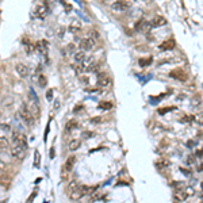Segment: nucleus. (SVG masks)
I'll return each mask as SVG.
<instances>
[{
    "label": "nucleus",
    "instance_id": "nucleus-6",
    "mask_svg": "<svg viewBox=\"0 0 203 203\" xmlns=\"http://www.w3.org/2000/svg\"><path fill=\"white\" fill-rule=\"evenodd\" d=\"M15 69H16V72H18V74L20 76V77H27L30 73V69L27 65H25L23 63H18L16 64V67H15Z\"/></svg>",
    "mask_w": 203,
    "mask_h": 203
},
{
    "label": "nucleus",
    "instance_id": "nucleus-12",
    "mask_svg": "<svg viewBox=\"0 0 203 203\" xmlns=\"http://www.w3.org/2000/svg\"><path fill=\"white\" fill-rule=\"evenodd\" d=\"M165 25H166V19H165V18H162V16H156V18L150 22L152 29H155V27L165 26Z\"/></svg>",
    "mask_w": 203,
    "mask_h": 203
},
{
    "label": "nucleus",
    "instance_id": "nucleus-15",
    "mask_svg": "<svg viewBox=\"0 0 203 203\" xmlns=\"http://www.w3.org/2000/svg\"><path fill=\"white\" fill-rule=\"evenodd\" d=\"M80 146H81V141L80 140H72V141H69V144H68V149L72 150V152L77 150Z\"/></svg>",
    "mask_w": 203,
    "mask_h": 203
},
{
    "label": "nucleus",
    "instance_id": "nucleus-9",
    "mask_svg": "<svg viewBox=\"0 0 203 203\" xmlns=\"http://www.w3.org/2000/svg\"><path fill=\"white\" fill-rule=\"evenodd\" d=\"M83 196H84V194H83V190H81L80 185L76 187L74 190H72V191L69 192V198L72 200H79V199H81Z\"/></svg>",
    "mask_w": 203,
    "mask_h": 203
},
{
    "label": "nucleus",
    "instance_id": "nucleus-28",
    "mask_svg": "<svg viewBox=\"0 0 203 203\" xmlns=\"http://www.w3.org/2000/svg\"><path fill=\"white\" fill-rule=\"evenodd\" d=\"M156 165H157V168H159V169H164V166L169 165V161H165V160H164V161H161V162H157Z\"/></svg>",
    "mask_w": 203,
    "mask_h": 203
},
{
    "label": "nucleus",
    "instance_id": "nucleus-5",
    "mask_svg": "<svg viewBox=\"0 0 203 203\" xmlns=\"http://www.w3.org/2000/svg\"><path fill=\"white\" fill-rule=\"evenodd\" d=\"M26 152H27V148H23V146H18V145H14L11 149V155L14 156L15 159L18 160H23L25 156H26Z\"/></svg>",
    "mask_w": 203,
    "mask_h": 203
},
{
    "label": "nucleus",
    "instance_id": "nucleus-33",
    "mask_svg": "<svg viewBox=\"0 0 203 203\" xmlns=\"http://www.w3.org/2000/svg\"><path fill=\"white\" fill-rule=\"evenodd\" d=\"M91 122H92V123H100V122H102V118H92Z\"/></svg>",
    "mask_w": 203,
    "mask_h": 203
},
{
    "label": "nucleus",
    "instance_id": "nucleus-19",
    "mask_svg": "<svg viewBox=\"0 0 203 203\" xmlns=\"http://www.w3.org/2000/svg\"><path fill=\"white\" fill-rule=\"evenodd\" d=\"M34 166H35V168H39L41 166V153H39V150L34 152Z\"/></svg>",
    "mask_w": 203,
    "mask_h": 203
},
{
    "label": "nucleus",
    "instance_id": "nucleus-18",
    "mask_svg": "<svg viewBox=\"0 0 203 203\" xmlns=\"http://www.w3.org/2000/svg\"><path fill=\"white\" fill-rule=\"evenodd\" d=\"M181 191L184 192V195L187 196V198H190V196H192L194 194H195V190L192 188L191 185H184V187L181 188Z\"/></svg>",
    "mask_w": 203,
    "mask_h": 203
},
{
    "label": "nucleus",
    "instance_id": "nucleus-4",
    "mask_svg": "<svg viewBox=\"0 0 203 203\" xmlns=\"http://www.w3.org/2000/svg\"><path fill=\"white\" fill-rule=\"evenodd\" d=\"M93 45H95V42H93L92 38H83V39L79 41V48H80V50H83V52H89V50H92Z\"/></svg>",
    "mask_w": 203,
    "mask_h": 203
},
{
    "label": "nucleus",
    "instance_id": "nucleus-27",
    "mask_svg": "<svg viewBox=\"0 0 203 203\" xmlns=\"http://www.w3.org/2000/svg\"><path fill=\"white\" fill-rule=\"evenodd\" d=\"M92 136H93V133H92V131H89V130H85V131L81 133V137H83L84 140H88V138H91Z\"/></svg>",
    "mask_w": 203,
    "mask_h": 203
},
{
    "label": "nucleus",
    "instance_id": "nucleus-22",
    "mask_svg": "<svg viewBox=\"0 0 203 203\" xmlns=\"http://www.w3.org/2000/svg\"><path fill=\"white\" fill-rule=\"evenodd\" d=\"M152 61H153L152 57H149V58H141L138 64H140L141 67H148V65H150V64H152Z\"/></svg>",
    "mask_w": 203,
    "mask_h": 203
},
{
    "label": "nucleus",
    "instance_id": "nucleus-34",
    "mask_svg": "<svg viewBox=\"0 0 203 203\" xmlns=\"http://www.w3.org/2000/svg\"><path fill=\"white\" fill-rule=\"evenodd\" d=\"M169 110H172V108H161V110H159V114H164V112H166V111H169Z\"/></svg>",
    "mask_w": 203,
    "mask_h": 203
},
{
    "label": "nucleus",
    "instance_id": "nucleus-11",
    "mask_svg": "<svg viewBox=\"0 0 203 203\" xmlns=\"http://www.w3.org/2000/svg\"><path fill=\"white\" fill-rule=\"evenodd\" d=\"M110 84H111V79L108 76H106V74H100L99 79H98V85L100 88H107Z\"/></svg>",
    "mask_w": 203,
    "mask_h": 203
},
{
    "label": "nucleus",
    "instance_id": "nucleus-2",
    "mask_svg": "<svg viewBox=\"0 0 203 203\" xmlns=\"http://www.w3.org/2000/svg\"><path fill=\"white\" fill-rule=\"evenodd\" d=\"M12 144L18 145V146H23V148H27L26 136L23 133H19V131H14L12 133Z\"/></svg>",
    "mask_w": 203,
    "mask_h": 203
},
{
    "label": "nucleus",
    "instance_id": "nucleus-30",
    "mask_svg": "<svg viewBox=\"0 0 203 203\" xmlns=\"http://www.w3.org/2000/svg\"><path fill=\"white\" fill-rule=\"evenodd\" d=\"M142 22H144V19H141V20H138V22L136 23V26H134L136 31H140V30H141V26H142Z\"/></svg>",
    "mask_w": 203,
    "mask_h": 203
},
{
    "label": "nucleus",
    "instance_id": "nucleus-10",
    "mask_svg": "<svg viewBox=\"0 0 203 203\" xmlns=\"http://www.w3.org/2000/svg\"><path fill=\"white\" fill-rule=\"evenodd\" d=\"M74 164H76V157H74V156H70V157H68V160L65 161V164H64L63 171H64V172H70V171L73 169Z\"/></svg>",
    "mask_w": 203,
    "mask_h": 203
},
{
    "label": "nucleus",
    "instance_id": "nucleus-36",
    "mask_svg": "<svg viewBox=\"0 0 203 203\" xmlns=\"http://www.w3.org/2000/svg\"><path fill=\"white\" fill-rule=\"evenodd\" d=\"M50 157H52V159H54V148L50 149Z\"/></svg>",
    "mask_w": 203,
    "mask_h": 203
},
{
    "label": "nucleus",
    "instance_id": "nucleus-26",
    "mask_svg": "<svg viewBox=\"0 0 203 203\" xmlns=\"http://www.w3.org/2000/svg\"><path fill=\"white\" fill-rule=\"evenodd\" d=\"M38 83H39L41 87H46V83H48V80H46V77H45L44 74H39V77H38Z\"/></svg>",
    "mask_w": 203,
    "mask_h": 203
},
{
    "label": "nucleus",
    "instance_id": "nucleus-29",
    "mask_svg": "<svg viewBox=\"0 0 203 203\" xmlns=\"http://www.w3.org/2000/svg\"><path fill=\"white\" fill-rule=\"evenodd\" d=\"M172 185H173L176 190H181L185 185V183H183V181H177V183H172Z\"/></svg>",
    "mask_w": 203,
    "mask_h": 203
},
{
    "label": "nucleus",
    "instance_id": "nucleus-16",
    "mask_svg": "<svg viewBox=\"0 0 203 203\" xmlns=\"http://www.w3.org/2000/svg\"><path fill=\"white\" fill-rule=\"evenodd\" d=\"M73 57H74V61H76V64H79V63H81L83 60L87 57L85 55V52H83V50H79V52H74L73 53Z\"/></svg>",
    "mask_w": 203,
    "mask_h": 203
},
{
    "label": "nucleus",
    "instance_id": "nucleus-35",
    "mask_svg": "<svg viewBox=\"0 0 203 203\" xmlns=\"http://www.w3.org/2000/svg\"><path fill=\"white\" fill-rule=\"evenodd\" d=\"M181 172H183V173H184V175H191V172H190L188 169L185 171V168H181Z\"/></svg>",
    "mask_w": 203,
    "mask_h": 203
},
{
    "label": "nucleus",
    "instance_id": "nucleus-20",
    "mask_svg": "<svg viewBox=\"0 0 203 203\" xmlns=\"http://www.w3.org/2000/svg\"><path fill=\"white\" fill-rule=\"evenodd\" d=\"M74 49H76V46H74V44H69L68 46H65V49H64V53L65 54H73L74 53Z\"/></svg>",
    "mask_w": 203,
    "mask_h": 203
},
{
    "label": "nucleus",
    "instance_id": "nucleus-14",
    "mask_svg": "<svg viewBox=\"0 0 203 203\" xmlns=\"http://www.w3.org/2000/svg\"><path fill=\"white\" fill-rule=\"evenodd\" d=\"M175 48V41L171 38L169 41L164 42L162 45H160V50H173Z\"/></svg>",
    "mask_w": 203,
    "mask_h": 203
},
{
    "label": "nucleus",
    "instance_id": "nucleus-13",
    "mask_svg": "<svg viewBox=\"0 0 203 203\" xmlns=\"http://www.w3.org/2000/svg\"><path fill=\"white\" fill-rule=\"evenodd\" d=\"M68 30H69L70 33H73V34H76V33H79L81 30V23L79 22L77 19H74V20H72V23L69 25V27H68Z\"/></svg>",
    "mask_w": 203,
    "mask_h": 203
},
{
    "label": "nucleus",
    "instance_id": "nucleus-23",
    "mask_svg": "<svg viewBox=\"0 0 203 203\" xmlns=\"http://www.w3.org/2000/svg\"><path fill=\"white\" fill-rule=\"evenodd\" d=\"M8 148V140L6 137H0V150Z\"/></svg>",
    "mask_w": 203,
    "mask_h": 203
},
{
    "label": "nucleus",
    "instance_id": "nucleus-17",
    "mask_svg": "<svg viewBox=\"0 0 203 203\" xmlns=\"http://www.w3.org/2000/svg\"><path fill=\"white\" fill-rule=\"evenodd\" d=\"M175 200H177V202H184L185 199H187V196L184 195V192L181 191V190H176V194H175Z\"/></svg>",
    "mask_w": 203,
    "mask_h": 203
},
{
    "label": "nucleus",
    "instance_id": "nucleus-7",
    "mask_svg": "<svg viewBox=\"0 0 203 203\" xmlns=\"http://www.w3.org/2000/svg\"><path fill=\"white\" fill-rule=\"evenodd\" d=\"M48 15V7L46 6H37L34 10V16L38 19H45Z\"/></svg>",
    "mask_w": 203,
    "mask_h": 203
},
{
    "label": "nucleus",
    "instance_id": "nucleus-3",
    "mask_svg": "<svg viewBox=\"0 0 203 203\" xmlns=\"http://www.w3.org/2000/svg\"><path fill=\"white\" fill-rule=\"evenodd\" d=\"M129 8H130V3H127L125 0H117V1H114L111 4V10H114V11L123 12V11H127Z\"/></svg>",
    "mask_w": 203,
    "mask_h": 203
},
{
    "label": "nucleus",
    "instance_id": "nucleus-31",
    "mask_svg": "<svg viewBox=\"0 0 203 203\" xmlns=\"http://www.w3.org/2000/svg\"><path fill=\"white\" fill-rule=\"evenodd\" d=\"M73 127H76V122H73V121L69 122V123L67 125V130H68V131H69V130H72Z\"/></svg>",
    "mask_w": 203,
    "mask_h": 203
},
{
    "label": "nucleus",
    "instance_id": "nucleus-8",
    "mask_svg": "<svg viewBox=\"0 0 203 203\" xmlns=\"http://www.w3.org/2000/svg\"><path fill=\"white\" fill-rule=\"evenodd\" d=\"M171 77L176 79V80H180V81H185L187 80V73H185L183 69H175L171 72Z\"/></svg>",
    "mask_w": 203,
    "mask_h": 203
},
{
    "label": "nucleus",
    "instance_id": "nucleus-25",
    "mask_svg": "<svg viewBox=\"0 0 203 203\" xmlns=\"http://www.w3.org/2000/svg\"><path fill=\"white\" fill-rule=\"evenodd\" d=\"M99 108H103V110H110L112 108V103L111 102H102L99 104Z\"/></svg>",
    "mask_w": 203,
    "mask_h": 203
},
{
    "label": "nucleus",
    "instance_id": "nucleus-21",
    "mask_svg": "<svg viewBox=\"0 0 203 203\" xmlns=\"http://www.w3.org/2000/svg\"><path fill=\"white\" fill-rule=\"evenodd\" d=\"M152 29V26H150V22H146V20H144L142 22V26H141V33H148L149 30Z\"/></svg>",
    "mask_w": 203,
    "mask_h": 203
},
{
    "label": "nucleus",
    "instance_id": "nucleus-32",
    "mask_svg": "<svg viewBox=\"0 0 203 203\" xmlns=\"http://www.w3.org/2000/svg\"><path fill=\"white\" fill-rule=\"evenodd\" d=\"M46 98H48V100H52L53 99V89H49L48 93H46Z\"/></svg>",
    "mask_w": 203,
    "mask_h": 203
},
{
    "label": "nucleus",
    "instance_id": "nucleus-1",
    "mask_svg": "<svg viewBox=\"0 0 203 203\" xmlns=\"http://www.w3.org/2000/svg\"><path fill=\"white\" fill-rule=\"evenodd\" d=\"M19 117L22 118V121L29 126H33L34 123V114L31 112L29 107H27L26 104H23L22 107H20V111H19Z\"/></svg>",
    "mask_w": 203,
    "mask_h": 203
},
{
    "label": "nucleus",
    "instance_id": "nucleus-24",
    "mask_svg": "<svg viewBox=\"0 0 203 203\" xmlns=\"http://www.w3.org/2000/svg\"><path fill=\"white\" fill-rule=\"evenodd\" d=\"M76 187H79V183L77 180H70L69 183H68V192H70L72 190H74Z\"/></svg>",
    "mask_w": 203,
    "mask_h": 203
}]
</instances>
